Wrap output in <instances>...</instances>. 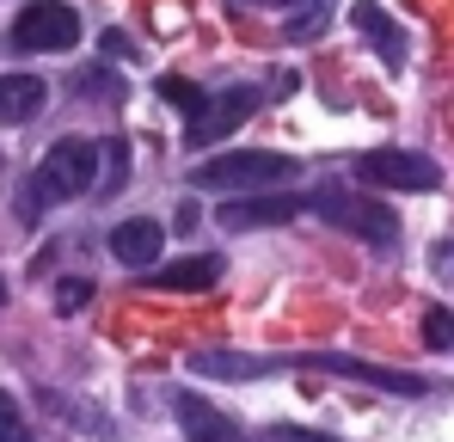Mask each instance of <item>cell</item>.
I'll return each mask as SVG.
<instances>
[{"label": "cell", "instance_id": "5b68a950", "mask_svg": "<svg viewBox=\"0 0 454 442\" xmlns=\"http://www.w3.org/2000/svg\"><path fill=\"white\" fill-rule=\"evenodd\" d=\"M356 178L380 185V191H436L442 185V166L418 147H369L356 160Z\"/></svg>", "mask_w": 454, "mask_h": 442}, {"label": "cell", "instance_id": "7402d4cb", "mask_svg": "<svg viewBox=\"0 0 454 442\" xmlns=\"http://www.w3.org/2000/svg\"><path fill=\"white\" fill-rule=\"evenodd\" d=\"M43 209H50V197H43L37 185H25V191H19V221H43Z\"/></svg>", "mask_w": 454, "mask_h": 442}, {"label": "cell", "instance_id": "ffe728a7", "mask_svg": "<svg viewBox=\"0 0 454 442\" xmlns=\"http://www.w3.org/2000/svg\"><path fill=\"white\" fill-rule=\"evenodd\" d=\"M105 160H111V166H105V197H111V191H123V178H129V147L105 142Z\"/></svg>", "mask_w": 454, "mask_h": 442}, {"label": "cell", "instance_id": "277c9868", "mask_svg": "<svg viewBox=\"0 0 454 442\" xmlns=\"http://www.w3.org/2000/svg\"><path fill=\"white\" fill-rule=\"evenodd\" d=\"M74 43H80V12L68 0H31L12 19V50L19 56H56V50H74Z\"/></svg>", "mask_w": 454, "mask_h": 442}, {"label": "cell", "instance_id": "ac0fdd59", "mask_svg": "<svg viewBox=\"0 0 454 442\" xmlns=\"http://www.w3.org/2000/svg\"><path fill=\"white\" fill-rule=\"evenodd\" d=\"M424 344H430V351H449L454 344V313L449 307H430V313H424Z\"/></svg>", "mask_w": 454, "mask_h": 442}, {"label": "cell", "instance_id": "e0dca14e", "mask_svg": "<svg viewBox=\"0 0 454 442\" xmlns=\"http://www.w3.org/2000/svg\"><path fill=\"white\" fill-rule=\"evenodd\" d=\"M0 442H37V437H31V424H25V412H19V399H12V393H0Z\"/></svg>", "mask_w": 454, "mask_h": 442}, {"label": "cell", "instance_id": "ba28073f", "mask_svg": "<svg viewBox=\"0 0 454 442\" xmlns=\"http://www.w3.org/2000/svg\"><path fill=\"white\" fill-rule=\"evenodd\" d=\"M307 209V197H289V191H277V197H227L215 221H222L227 233H252V227H283V221H295Z\"/></svg>", "mask_w": 454, "mask_h": 442}, {"label": "cell", "instance_id": "3957f363", "mask_svg": "<svg viewBox=\"0 0 454 442\" xmlns=\"http://www.w3.org/2000/svg\"><path fill=\"white\" fill-rule=\"evenodd\" d=\"M31 185H37L50 203H74V197H86V191L98 185V142L62 136V142H56L50 154H43V160H37Z\"/></svg>", "mask_w": 454, "mask_h": 442}, {"label": "cell", "instance_id": "cb8c5ba5", "mask_svg": "<svg viewBox=\"0 0 454 442\" xmlns=\"http://www.w3.org/2000/svg\"><path fill=\"white\" fill-rule=\"evenodd\" d=\"M105 56H111V62H129L136 50H129V37H123V31H105Z\"/></svg>", "mask_w": 454, "mask_h": 442}, {"label": "cell", "instance_id": "9a60e30c", "mask_svg": "<svg viewBox=\"0 0 454 442\" xmlns=\"http://www.w3.org/2000/svg\"><path fill=\"white\" fill-rule=\"evenodd\" d=\"M160 99H166V105H178L184 117H203V105H209V99H203V86H191L184 74H166V80H160Z\"/></svg>", "mask_w": 454, "mask_h": 442}, {"label": "cell", "instance_id": "5bb4252c", "mask_svg": "<svg viewBox=\"0 0 454 442\" xmlns=\"http://www.w3.org/2000/svg\"><path fill=\"white\" fill-rule=\"evenodd\" d=\"M215 277H222V258H178V264H153V289H209V283H215Z\"/></svg>", "mask_w": 454, "mask_h": 442}, {"label": "cell", "instance_id": "4fadbf2b", "mask_svg": "<svg viewBox=\"0 0 454 442\" xmlns=\"http://www.w3.org/2000/svg\"><path fill=\"white\" fill-rule=\"evenodd\" d=\"M50 105V86L37 74H0V123H31Z\"/></svg>", "mask_w": 454, "mask_h": 442}, {"label": "cell", "instance_id": "d6986e66", "mask_svg": "<svg viewBox=\"0 0 454 442\" xmlns=\"http://www.w3.org/2000/svg\"><path fill=\"white\" fill-rule=\"evenodd\" d=\"M86 301H92V283L86 277H62L56 283V313H80Z\"/></svg>", "mask_w": 454, "mask_h": 442}, {"label": "cell", "instance_id": "8992f818", "mask_svg": "<svg viewBox=\"0 0 454 442\" xmlns=\"http://www.w3.org/2000/svg\"><path fill=\"white\" fill-rule=\"evenodd\" d=\"M301 368L344 375V381H363V387H380V393H393V399H424V393H430V381H424V375L380 368V363H363V357H344V351H313V357H301Z\"/></svg>", "mask_w": 454, "mask_h": 442}, {"label": "cell", "instance_id": "44dd1931", "mask_svg": "<svg viewBox=\"0 0 454 442\" xmlns=\"http://www.w3.org/2000/svg\"><path fill=\"white\" fill-rule=\"evenodd\" d=\"M264 442H332L325 430H301V424H270Z\"/></svg>", "mask_w": 454, "mask_h": 442}, {"label": "cell", "instance_id": "6da1fadb", "mask_svg": "<svg viewBox=\"0 0 454 442\" xmlns=\"http://www.w3.org/2000/svg\"><path fill=\"white\" fill-rule=\"evenodd\" d=\"M301 172L295 154H270V147H227L215 160H197L191 166V185L197 191H258V185H289Z\"/></svg>", "mask_w": 454, "mask_h": 442}, {"label": "cell", "instance_id": "52a82bcc", "mask_svg": "<svg viewBox=\"0 0 454 442\" xmlns=\"http://www.w3.org/2000/svg\"><path fill=\"white\" fill-rule=\"evenodd\" d=\"M258 111V86H233V92H215L209 105H203V117H191V136L184 147H222L246 117Z\"/></svg>", "mask_w": 454, "mask_h": 442}, {"label": "cell", "instance_id": "7a4b0ae2", "mask_svg": "<svg viewBox=\"0 0 454 442\" xmlns=\"http://www.w3.org/2000/svg\"><path fill=\"white\" fill-rule=\"evenodd\" d=\"M307 209L325 216L332 227H344V233H356L363 246H380V252L399 246V216H393V203H380V197H350L344 185H313V191H307Z\"/></svg>", "mask_w": 454, "mask_h": 442}, {"label": "cell", "instance_id": "d4e9b609", "mask_svg": "<svg viewBox=\"0 0 454 442\" xmlns=\"http://www.w3.org/2000/svg\"><path fill=\"white\" fill-rule=\"evenodd\" d=\"M239 6H270L277 12V6H295V0H239Z\"/></svg>", "mask_w": 454, "mask_h": 442}, {"label": "cell", "instance_id": "30bf717a", "mask_svg": "<svg viewBox=\"0 0 454 442\" xmlns=\"http://www.w3.org/2000/svg\"><path fill=\"white\" fill-rule=\"evenodd\" d=\"M350 25L375 43V56L387 62V68H405V31L387 19V6H375V0H356L350 6Z\"/></svg>", "mask_w": 454, "mask_h": 442}, {"label": "cell", "instance_id": "8fae6325", "mask_svg": "<svg viewBox=\"0 0 454 442\" xmlns=\"http://www.w3.org/2000/svg\"><path fill=\"white\" fill-rule=\"evenodd\" d=\"M191 375H203V381H258V375H270V357H246V351H191L184 357Z\"/></svg>", "mask_w": 454, "mask_h": 442}, {"label": "cell", "instance_id": "7c38bea8", "mask_svg": "<svg viewBox=\"0 0 454 442\" xmlns=\"http://www.w3.org/2000/svg\"><path fill=\"white\" fill-rule=\"evenodd\" d=\"M178 424H184V437L191 442H246L239 437V424L222 418L209 399H197V393H178Z\"/></svg>", "mask_w": 454, "mask_h": 442}, {"label": "cell", "instance_id": "603a6c76", "mask_svg": "<svg viewBox=\"0 0 454 442\" xmlns=\"http://www.w3.org/2000/svg\"><path fill=\"white\" fill-rule=\"evenodd\" d=\"M430 264H436V277H442V283L454 289V240H442V246L430 252Z\"/></svg>", "mask_w": 454, "mask_h": 442}, {"label": "cell", "instance_id": "9c48e42d", "mask_svg": "<svg viewBox=\"0 0 454 442\" xmlns=\"http://www.w3.org/2000/svg\"><path fill=\"white\" fill-rule=\"evenodd\" d=\"M105 246H111V258H117V264H129V271H153V264H160V252H166V227H160L153 216H129V221H117V227H111V240H105Z\"/></svg>", "mask_w": 454, "mask_h": 442}, {"label": "cell", "instance_id": "2e32d148", "mask_svg": "<svg viewBox=\"0 0 454 442\" xmlns=\"http://www.w3.org/2000/svg\"><path fill=\"white\" fill-rule=\"evenodd\" d=\"M74 92H92V99L117 105V99H123V80H117V74H105V68H86V74L74 80Z\"/></svg>", "mask_w": 454, "mask_h": 442}]
</instances>
